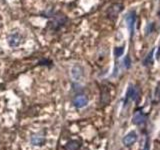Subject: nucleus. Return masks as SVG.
Segmentation results:
<instances>
[{"instance_id":"1a4fd4ad","label":"nucleus","mask_w":160,"mask_h":150,"mask_svg":"<svg viewBox=\"0 0 160 150\" xmlns=\"http://www.w3.org/2000/svg\"><path fill=\"white\" fill-rule=\"evenodd\" d=\"M31 143L35 146H41L45 143V138L41 135H33L31 137Z\"/></svg>"},{"instance_id":"423d86ee","label":"nucleus","mask_w":160,"mask_h":150,"mask_svg":"<svg viewBox=\"0 0 160 150\" xmlns=\"http://www.w3.org/2000/svg\"><path fill=\"white\" fill-rule=\"evenodd\" d=\"M21 39L22 37L19 33H12L8 37V44L11 47H17L21 43Z\"/></svg>"},{"instance_id":"9d476101","label":"nucleus","mask_w":160,"mask_h":150,"mask_svg":"<svg viewBox=\"0 0 160 150\" xmlns=\"http://www.w3.org/2000/svg\"><path fill=\"white\" fill-rule=\"evenodd\" d=\"M153 53H154V49H152L149 53L147 54L145 59L143 60V66H150L153 64Z\"/></svg>"},{"instance_id":"9b49d317","label":"nucleus","mask_w":160,"mask_h":150,"mask_svg":"<svg viewBox=\"0 0 160 150\" xmlns=\"http://www.w3.org/2000/svg\"><path fill=\"white\" fill-rule=\"evenodd\" d=\"M123 52H124V47H117V48H115L114 53H115L116 57H120V56H122Z\"/></svg>"},{"instance_id":"f8f14e48","label":"nucleus","mask_w":160,"mask_h":150,"mask_svg":"<svg viewBox=\"0 0 160 150\" xmlns=\"http://www.w3.org/2000/svg\"><path fill=\"white\" fill-rule=\"evenodd\" d=\"M124 64H125V67H126V68H129V67L131 66V60H130V57H129V56H126V57H125Z\"/></svg>"},{"instance_id":"39448f33","label":"nucleus","mask_w":160,"mask_h":150,"mask_svg":"<svg viewBox=\"0 0 160 150\" xmlns=\"http://www.w3.org/2000/svg\"><path fill=\"white\" fill-rule=\"evenodd\" d=\"M145 119H146L145 114H144L142 111L138 110L135 112L134 115H133L132 122H133V124H135V125H141L145 122Z\"/></svg>"},{"instance_id":"4468645a","label":"nucleus","mask_w":160,"mask_h":150,"mask_svg":"<svg viewBox=\"0 0 160 150\" xmlns=\"http://www.w3.org/2000/svg\"><path fill=\"white\" fill-rule=\"evenodd\" d=\"M153 27H154V23H150L148 25V28H147V33H151L152 30H153Z\"/></svg>"},{"instance_id":"0eeeda50","label":"nucleus","mask_w":160,"mask_h":150,"mask_svg":"<svg viewBox=\"0 0 160 150\" xmlns=\"http://www.w3.org/2000/svg\"><path fill=\"white\" fill-rule=\"evenodd\" d=\"M71 75H72V77H73L74 80H76V81L80 80L82 78V76H83L82 68L79 65H75L73 68H72V70H71Z\"/></svg>"},{"instance_id":"6e6552de","label":"nucleus","mask_w":160,"mask_h":150,"mask_svg":"<svg viewBox=\"0 0 160 150\" xmlns=\"http://www.w3.org/2000/svg\"><path fill=\"white\" fill-rule=\"evenodd\" d=\"M81 146V143L78 140H70L67 142V144L65 145L66 150H78Z\"/></svg>"},{"instance_id":"20e7f679","label":"nucleus","mask_w":160,"mask_h":150,"mask_svg":"<svg viewBox=\"0 0 160 150\" xmlns=\"http://www.w3.org/2000/svg\"><path fill=\"white\" fill-rule=\"evenodd\" d=\"M88 103V98L85 95H77L73 99V105L76 108H83Z\"/></svg>"},{"instance_id":"7ed1b4c3","label":"nucleus","mask_w":160,"mask_h":150,"mask_svg":"<svg viewBox=\"0 0 160 150\" xmlns=\"http://www.w3.org/2000/svg\"><path fill=\"white\" fill-rule=\"evenodd\" d=\"M137 138H138V136H137V133L135 132V131H131V132H129L128 134H126L124 136L123 144L125 146H127V147H129V146H132L136 142Z\"/></svg>"},{"instance_id":"ddd939ff","label":"nucleus","mask_w":160,"mask_h":150,"mask_svg":"<svg viewBox=\"0 0 160 150\" xmlns=\"http://www.w3.org/2000/svg\"><path fill=\"white\" fill-rule=\"evenodd\" d=\"M140 150H150V145H149V141H148V139H146L145 144L142 145V147Z\"/></svg>"},{"instance_id":"f257e3e1","label":"nucleus","mask_w":160,"mask_h":150,"mask_svg":"<svg viewBox=\"0 0 160 150\" xmlns=\"http://www.w3.org/2000/svg\"><path fill=\"white\" fill-rule=\"evenodd\" d=\"M139 97V90L137 87H134L133 85H129L127 92H126V97H125V105H127L130 100L136 101Z\"/></svg>"},{"instance_id":"f03ea898","label":"nucleus","mask_w":160,"mask_h":150,"mask_svg":"<svg viewBox=\"0 0 160 150\" xmlns=\"http://www.w3.org/2000/svg\"><path fill=\"white\" fill-rule=\"evenodd\" d=\"M126 23H127V27L130 31L131 36L134 33V27H135V23H136V13L134 11H131L126 15Z\"/></svg>"}]
</instances>
